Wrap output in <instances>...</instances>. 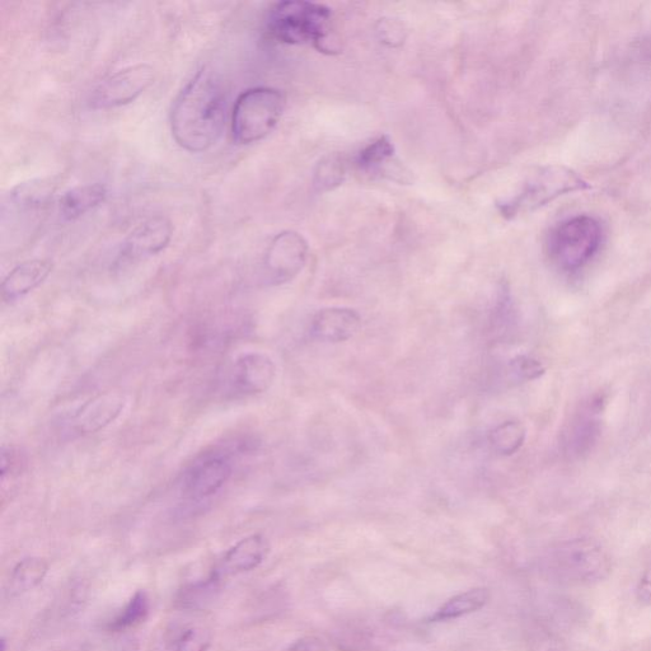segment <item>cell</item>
Returning <instances> with one entry per match:
<instances>
[{
    "label": "cell",
    "mask_w": 651,
    "mask_h": 651,
    "mask_svg": "<svg viewBox=\"0 0 651 651\" xmlns=\"http://www.w3.org/2000/svg\"><path fill=\"white\" fill-rule=\"evenodd\" d=\"M588 187L587 182L564 167L540 168L528 177L522 189L513 198L499 204L500 213L505 218L513 219L518 215L533 212L559 196L585 190Z\"/></svg>",
    "instance_id": "obj_6"
},
{
    "label": "cell",
    "mask_w": 651,
    "mask_h": 651,
    "mask_svg": "<svg viewBox=\"0 0 651 651\" xmlns=\"http://www.w3.org/2000/svg\"><path fill=\"white\" fill-rule=\"evenodd\" d=\"M550 569L565 584L589 587L611 575L612 560L596 541L576 538L557 546L551 555Z\"/></svg>",
    "instance_id": "obj_5"
},
{
    "label": "cell",
    "mask_w": 651,
    "mask_h": 651,
    "mask_svg": "<svg viewBox=\"0 0 651 651\" xmlns=\"http://www.w3.org/2000/svg\"><path fill=\"white\" fill-rule=\"evenodd\" d=\"M332 13L320 3L287 0L274 4L268 16L269 34L288 45H312L322 53L330 48Z\"/></svg>",
    "instance_id": "obj_2"
},
{
    "label": "cell",
    "mask_w": 651,
    "mask_h": 651,
    "mask_svg": "<svg viewBox=\"0 0 651 651\" xmlns=\"http://www.w3.org/2000/svg\"><path fill=\"white\" fill-rule=\"evenodd\" d=\"M362 329V316L355 309L329 307L320 309L309 323V334L321 343L339 344L353 339Z\"/></svg>",
    "instance_id": "obj_13"
},
{
    "label": "cell",
    "mask_w": 651,
    "mask_h": 651,
    "mask_svg": "<svg viewBox=\"0 0 651 651\" xmlns=\"http://www.w3.org/2000/svg\"><path fill=\"white\" fill-rule=\"evenodd\" d=\"M526 437V426L521 421L508 420L491 430L489 440L496 453L513 456L523 447Z\"/></svg>",
    "instance_id": "obj_23"
},
{
    "label": "cell",
    "mask_w": 651,
    "mask_h": 651,
    "mask_svg": "<svg viewBox=\"0 0 651 651\" xmlns=\"http://www.w3.org/2000/svg\"><path fill=\"white\" fill-rule=\"evenodd\" d=\"M125 397L120 392H103L79 407L65 424L72 437L96 434L114 423L124 411Z\"/></svg>",
    "instance_id": "obj_10"
},
{
    "label": "cell",
    "mask_w": 651,
    "mask_h": 651,
    "mask_svg": "<svg viewBox=\"0 0 651 651\" xmlns=\"http://www.w3.org/2000/svg\"><path fill=\"white\" fill-rule=\"evenodd\" d=\"M603 229L596 218L576 215L557 224L547 238V254L557 268L576 271L598 254Z\"/></svg>",
    "instance_id": "obj_3"
},
{
    "label": "cell",
    "mask_w": 651,
    "mask_h": 651,
    "mask_svg": "<svg viewBox=\"0 0 651 651\" xmlns=\"http://www.w3.org/2000/svg\"><path fill=\"white\" fill-rule=\"evenodd\" d=\"M491 599L490 590L487 588H475L457 594L449 599L442 607L439 608L430 621L443 622L457 620L463 616L471 615L482 610L489 604Z\"/></svg>",
    "instance_id": "obj_20"
},
{
    "label": "cell",
    "mask_w": 651,
    "mask_h": 651,
    "mask_svg": "<svg viewBox=\"0 0 651 651\" xmlns=\"http://www.w3.org/2000/svg\"><path fill=\"white\" fill-rule=\"evenodd\" d=\"M231 453L218 447L200 453L181 475L180 493L184 499L200 503L217 495L233 475Z\"/></svg>",
    "instance_id": "obj_7"
},
{
    "label": "cell",
    "mask_w": 651,
    "mask_h": 651,
    "mask_svg": "<svg viewBox=\"0 0 651 651\" xmlns=\"http://www.w3.org/2000/svg\"><path fill=\"white\" fill-rule=\"evenodd\" d=\"M285 651H329L321 639L316 636H304L302 639L294 641Z\"/></svg>",
    "instance_id": "obj_29"
},
{
    "label": "cell",
    "mask_w": 651,
    "mask_h": 651,
    "mask_svg": "<svg viewBox=\"0 0 651 651\" xmlns=\"http://www.w3.org/2000/svg\"><path fill=\"white\" fill-rule=\"evenodd\" d=\"M599 412H601V404L597 401L592 402L576 416L570 425L568 440H566L570 451L576 454L583 453L596 442L599 433H601V426H599L601 421L598 419Z\"/></svg>",
    "instance_id": "obj_19"
},
{
    "label": "cell",
    "mask_w": 651,
    "mask_h": 651,
    "mask_svg": "<svg viewBox=\"0 0 651 651\" xmlns=\"http://www.w3.org/2000/svg\"><path fill=\"white\" fill-rule=\"evenodd\" d=\"M149 610H151V602H149L147 592H144V590H138V592L130 598V601L124 607V610L110 622L107 629L112 632H123L131 629V627L138 626L147 620Z\"/></svg>",
    "instance_id": "obj_24"
},
{
    "label": "cell",
    "mask_w": 651,
    "mask_h": 651,
    "mask_svg": "<svg viewBox=\"0 0 651 651\" xmlns=\"http://www.w3.org/2000/svg\"><path fill=\"white\" fill-rule=\"evenodd\" d=\"M27 463V454L21 447L13 446V444L3 446L2 468H0L2 485L6 486L8 481L13 482L21 479V476L26 471Z\"/></svg>",
    "instance_id": "obj_26"
},
{
    "label": "cell",
    "mask_w": 651,
    "mask_h": 651,
    "mask_svg": "<svg viewBox=\"0 0 651 651\" xmlns=\"http://www.w3.org/2000/svg\"><path fill=\"white\" fill-rule=\"evenodd\" d=\"M270 552L268 538L261 533L247 536L232 546L214 570L226 578L228 575L247 573L259 568Z\"/></svg>",
    "instance_id": "obj_14"
},
{
    "label": "cell",
    "mask_w": 651,
    "mask_h": 651,
    "mask_svg": "<svg viewBox=\"0 0 651 651\" xmlns=\"http://www.w3.org/2000/svg\"><path fill=\"white\" fill-rule=\"evenodd\" d=\"M284 109L285 97L275 88L255 87L241 93L232 112L234 142L248 145L265 139L279 124Z\"/></svg>",
    "instance_id": "obj_4"
},
{
    "label": "cell",
    "mask_w": 651,
    "mask_h": 651,
    "mask_svg": "<svg viewBox=\"0 0 651 651\" xmlns=\"http://www.w3.org/2000/svg\"><path fill=\"white\" fill-rule=\"evenodd\" d=\"M0 651H7V639L4 638V636L2 640H0Z\"/></svg>",
    "instance_id": "obj_31"
},
{
    "label": "cell",
    "mask_w": 651,
    "mask_h": 651,
    "mask_svg": "<svg viewBox=\"0 0 651 651\" xmlns=\"http://www.w3.org/2000/svg\"><path fill=\"white\" fill-rule=\"evenodd\" d=\"M227 92L222 79L201 68L177 96L171 111L175 142L190 153L208 151L226 124Z\"/></svg>",
    "instance_id": "obj_1"
},
{
    "label": "cell",
    "mask_w": 651,
    "mask_h": 651,
    "mask_svg": "<svg viewBox=\"0 0 651 651\" xmlns=\"http://www.w3.org/2000/svg\"><path fill=\"white\" fill-rule=\"evenodd\" d=\"M309 247L302 234L284 231L271 241L264 259L265 280L283 285L297 278L307 264Z\"/></svg>",
    "instance_id": "obj_9"
},
{
    "label": "cell",
    "mask_w": 651,
    "mask_h": 651,
    "mask_svg": "<svg viewBox=\"0 0 651 651\" xmlns=\"http://www.w3.org/2000/svg\"><path fill=\"white\" fill-rule=\"evenodd\" d=\"M510 373L519 381H535L545 374V367H543L540 360H537L528 355H519L514 358L509 364Z\"/></svg>",
    "instance_id": "obj_28"
},
{
    "label": "cell",
    "mask_w": 651,
    "mask_h": 651,
    "mask_svg": "<svg viewBox=\"0 0 651 651\" xmlns=\"http://www.w3.org/2000/svg\"><path fill=\"white\" fill-rule=\"evenodd\" d=\"M172 236L173 227L170 220L163 217L145 220L129 234L121 246L120 264H134L161 254L170 245Z\"/></svg>",
    "instance_id": "obj_11"
},
{
    "label": "cell",
    "mask_w": 651,
    "mask_h": 651,
    "mask_svg": "<svg viewBox=\"0 0 651 651\" xmlns=\"http://www.w3.org/2000/svg\"><path fill=\"white\" fill-rule=\"evenodd\" d=\"M154 82V69L148 64H135L103 79L93 90V110H111L129 105L142 96Z\"/></svg>",
    "instance_id": "obj_8"
},
{
    "label": "cell",
    "mask_w": 651,
    "mask_h": 651,
    "mask_svg": "<svg viewBox=\"0 0 651 651\" xmlns=\"http://www.w3.org/2000/svg\"><path fill=\"white\" fill-rule=\"evenodd\" d=\"M48 571V562L41 557H25L14 566L11 582H9V593L12 596H21L39 587L48 575Z\"/></svg>",
    "instance_id": "obj_21"
},
{
    "label": "cell",
    "mask_w": 651,
    "mask_h": 651,
    "mask_svg": "<svg viewBox=\"0 0 651 651\" xmlns=\"http://www.w3.org/2000/svg\"><path fill=\"white\" fill-rule=\"evenodd\" d=\"M358 170L367 175L384 176L393 180L390 168L396 167L395 147L391 139L383 135L362 149L355 159Z\"/></svg>",
    "instance_id": "obj_18"
},
{
    "label": "cell",
    "mask_w": 651,
    "mask_h": 651,
    "mask_svg": "<svg viewBox=\"0 0 651 651\" xmlns=\"http://www.w3.org/2000/svg\"><path fill=\"white\" fill-rule=\"evenodd\" d=\"M276 378V364L268 354L247 353L232 368L231 384L237 395L252 397L270 390Z\"/></svg>",
    "instance_id": "obj_12"
},
{
    "label": "cell",
    "mask_w": 651,
    "mask_h": 651,
    "mask_svg": "<svg viewBox=\"0 0 651 651\" xmlns=\"http://www.w3.org/2000/svg\"><path fill=\"white\" fill-rule=\"evenodd\" d=\"M636 598L640 603L651 606V565L644 571L636 587Z\"/></svg>",
    "instance_id": "obj_30"
},
{
    "label": "cell",
    "mask_w": 651,
    "mask_h": 651,
    "mask_svg": "<svg viewBox=\"0 0 651 651\" xmlns=\"http://www.w3.org/2000/svg\"><path fill=\"white\" fill-rule=\"evenodd\" d=\"M222 580V576L213 570L208 579L187 585L182 589L177 597V603L186 610H203L217 597Z\"/></svg>",
    "instance_id": "obj_22"
},
{
    "label": "cell",
    "mask_w": 651,
    "mask_h": 651,
    "mask_svg": "<svg viewBox=\"0 0 651 651\" xmlns=\"http://www.w3.org/2000/svg\"><path fill=\"white\" fill-rule=\"evenodd\" d=\"M345 177V165L343 158L330 156L318 163L315 173V186L318 191L325 192L334 190L341 185Z\"/></svg>",
    "instance_id": "obj_25"
},
{
    "label": "cell",
    "mask_w": 651,
    "mask_h": 651,
    "mask_svg": "<svg viewBox=\"0 0 651 651\" xmlns=\"http://www.w3.org/2000/svg\"><path fill=\"white\" fill-rule=\"evenodd\" d=\"M107 198L102 184H88L64 192L59 200L60 214L65 220H76L100 206Z\"/></svg>",
    "instance_id": "obj_16"
},
{
    "label": "cell",
    "mask_w": 651,
    "mask_h": 651,
    "mask_svg": "<svg viewBox=\"0 0 651 651\" xmlns=\"http://www.w3.org/2000/svg\"><path fill=\"white\" fill-rule=\"evenodd\" d=\"M53 262L35 259L22 262L9 271L2 283V299L12 303L39 288L53 271Z\"/></svg>",
    "instance_id": "obj_15"
},
{
    "label": "cell",
    "mask_w": 651,
    "mask_h": 651,
    "mask_svg": "<svg viewBox=\"0 0 651 651\" xmlns=\"http://www.w3.org/2000/svg\"><path fill=\"white\" fill-rule=\"evenodd\" d=\"M175 651H206L210 645L209 632L201 627H184L173 638Z\"/></svg>",
    "instance_id": "obj_27"
},
{
    "label": "cell",
    "mask_w": 651,
    "mask_h": 651,
    "mask_svg": "<svg viewBox=\"0 0 651 651\" xmlns=\"http://www.w3.org/2000/svg\"><path fill=\"white\" fill-rule=\"evenodd\" d=\"M54 192V184L49 181L26 182L14 187L9 195V204L18 214L34 215L48 208Z\"/></svg>",
    "instance_id": "obj_17"
}]
</instances>
